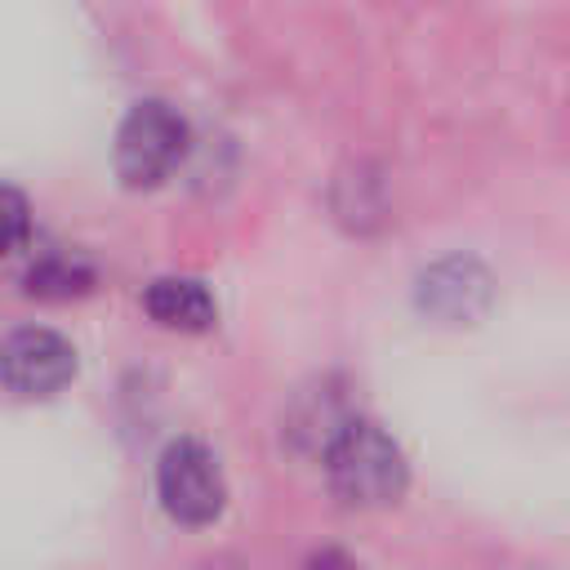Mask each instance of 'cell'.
<instances>
[{
  "label": "cell",
  "mask_w": 570,
  "mask_h": 570,
  "mask_svg": "<svg viewBox=\"0 0 570 570\" xmlns=\"http://www.w3.org/2000/svg\"><path fill=\"white\" fill-rule=\"evenodd\" d=\"M298 570H361V566H356L347 552H338V548H321V552H312Z\"/></svg>",
  "instance_id": "obj_9"
},
{
  "label": "cell",
  "mask_w": 570,
  "mask_h": 570,
  "mask_svg": "<svg viewBox=\"0 0 570 570\" xmlns=\"http://www.w3.org/2000/svg\"><path fill=\"white\" fill-rule=\"evenodd\" d=\"M142 307L165 330H183V334H200L218 316L214 294L200 281H191V276H160V281H151L147 294H142Z\"/></svg>",
  "instance_id": "obj_6"
},
{
  "label": "cell",
  "mask_w": 570,
  "mask_h": 570,
  "mask_svg": "<svg viewBox=\"0 0 570 570\" xmlns=\"http://www.w3.org/2000/svg\"><path fill=\"white\" fill-rule=\"evenodd\" d=\"M156 490H160L165 512L183 525H209L227 503V485H223V468L214 450L191 436H178L165 445L156 463Z\"/></svg>",
  "instance_id": "obj_3"
},
{
  "label": "cell",
  "mask_w": 570,
  "mask_h": 570,
  "mask_svg": "<svg viewBox=\"0 0 570 570\" xmlns=\"http://www.w3.org/2000/svg\"><path fill=\"white\" fill-rule=\"evenodd\" d=\"M183 151H187V120L160 98L134 102L116 129V174L125 187L165 183L183 160Z\"/></svg>",
  "instance_id": "obj_2"
},
{
  "label": "cell",
  "mask_w": 570,
  "mask_h": 570,
  "mask_svg": "<svg viewBox=\"0 0 570 570\" xmlns=\"http://www.w3.org/2000/svg\"><path fill=\"white\" fill-rule=\"evenodd\" d=\"M325 476L343 503L383 508V503L401 499L410 468H405L401 445L383 428H374L365 419H347L325 445Z\"/></svg>",
  "instance_id": "obj_1"
},
{
  "label": "cell",
  "mask_w": 570,
  "mask_h": 570,
  "mask_svg": "<svg viewBox=\"0 0 570 570\" xmlns=\"http://www.w3.org/2000/svg\"><path fill=\"white\" fill-rule=\"evenodd\" d=\"M27 236H31V205H27V196L18 187L0 183V258L22 249Z\"/></svg>",
  "instance_id": "obj_8"
},
{
  "label": "cell",
  "mask_w": 570,
  "mask_h": 570,
  "mask_svg": "<svg viewBox=\"0 0 570 570\" xmlns=\"http://www.w3.org/2000/svg\"><path fill=\"white\" fill-rule=\"evenodd\" d=\"M419 307L436 321H476L490 307V272L476 258H441L419 276Z\"/></svg>",
  "instance_id": "obj_5"
},
{
  "label": "cell",
  "mask_w": 570,
  "mask_h": 570,
  "mask_svg": "<svg viewBox=\"0 0 570 570\" xmlns=\"http://www.w3.org/2000/svg\"><path fill=\"white\" fill-rule=\"evenodd\" d=\"M94 281H98L94 263L80 258V254H71V249H45V254L31 258L27 272H22V289H27L31 298H45V303L80 298V294L94 289Z\"/></svg>",
  "instance_id": "obj_7"
},
{
  "label": "cell",
  "mask_w": 570,
  "mask_h": 570,
  "mask_svg": "<svg viewBox=\"0 0 570 570\" xmlns=\"http://www.w3.org/2000/svg\"><path fill=\"white\" fill-rule=\"evenodd\" d=\"M76 379V347L45 325H22L0 338V383L13 396H53Z\"/></svg>",
  "instance_id": "obj_4"
}]
</instances>
